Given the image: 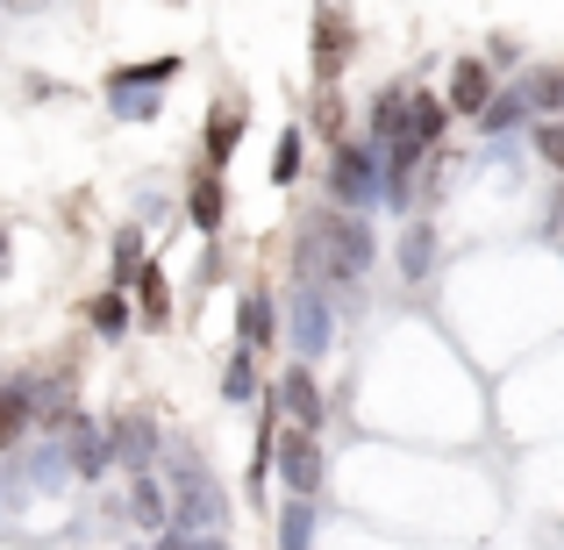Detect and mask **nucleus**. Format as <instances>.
<instances>
[{"mask_svg":"<svg viewBox=\"0 0 564 550\" xmlns=\"http://www.w3.org/2000/svg\"><path fill=\"white\" fill-rule=\"evenodd\" d=\"M129 522H137L143 537H158V529L172 522V494H165V479H158V465L137 472V486H129Z\"/></svg>","mask_w":564,"mask_h":550,"instance_id":"14","label":"nucleus"},{"mask_svg":"<svg viewBox=\"0 0 564 550\" xmlns=\"http://www.w3.org/2000/svg\"><path fill=\"white\" fill-rule=\"evenodd\" d=\"M443 100H451V115H479L494 100V65L486 57H457L451 79H443Z\"/></svg>","mask_w":564,"mask_h":550,"instance_id":"12","label":"nucleus"},{"mask_svg":"<svg viewBox=\"0 0 564 550\" xmlns=\"http://www.w3.org/2000/svg\"><path fill=\"white\" fill-rule=\"evenodd\" d=\"M379 265L372 222H358V207H322L315 229L301 236V279H329V287H358Z\"/></svg>","mask_w":564,"mask_h":550,"instance_id":"2","label":"nucleus"},{"mask_svg":"<svg viewBox=\"0 0 564 550\" xmlns=\"http://www.w3.org/2000/svg\"><path fill=\"white\" fill-rule=\"evenodd\" d=\"M329 201L336 207H372L379 201V143H336V158H329Z\"/></svg>","mask_w":564,"mask_h":550,"instance_id":"6","label":"nucleus"},{"mask_svg":"<svg viewBox=\"0 0 564 550\" xmlns=\"http://www.w3.org/2000/svg\"><path fill=\"white\" fill-rule=\"evenodd\" d=\"M36 414H43V379H8V386H0V457L29 436Z\"/></svg>","mask_w":564,"mask_h":550,"instance_id":"11","label":"nucleus"},{"mask_svg":"<svg viewBox=\"0 0 564 550\" xmlns=\"http://www.w3.org/2000/svg\"><path fill=\"white\" fill-rule=\"evenodd\" d=\"M272 400H279V414H286V422H301V429H322V422H329V393L315 386V371H307V358H293L286 371H279Z\"/></svg>","mask_w":564,"mask_h":550,"instance_id":"7","label":"nucleus"},{"mask_svg":"<svg viewBox=\"0 0 564 550\" xmlns=\"http://www.w3.org/2000/svg\"><path fill=\"white\" fill-rule=\"evenodd\" d=\"M243 129H250V115L243 108H215V115H207V129H200V143H207V165H229V158H236V143H243Z\"/></svg>","mask_w":564,"mask_h":550,"instance_id":"21","label":"nucleus"},{"mask_svg":"<svg viewBox=\"0 0 564 550\" xmlns=\"http://www.w3.org/2000/svg\"><path fill=\"white\" fill-rule=\"evenodd\" d=\"M186 222H193L200 236H221V222H229V193H221V172H215V165L193 180V193H186Z\"/></svg>","mask_w":564,"mask_h":550,"instance_id":"15","label":"nucleus"},{"mask_svg":"<svg viewBox=\"0 0 564 550\" xmlns=\"http://www.w3.org/2000/svg\"><path fill=\"white\" fill-rule=\"evenodd\" d=\"M8 250H14V244H8V222H0V272H8Z\"/></svg>","mask_w":564,"mask_h":550,"instance_id":"32","label":"nucleus"},{"mask_svg":"<svg viewBox=\"0 0 564 550\" xmlns=\"http://www.w3.org/2000/svg\"><path fill=\"white\" fill-rule=\"evenodd\" d=\"M129 287H137L143 322H158V330H165V322H172V287H165V265H158V258H143L137 272H129Z\"/></svg>","mask_w":564,"mask_h":550,"instance_id":"22","label":"nucleus"},{"mask_svg":"<svg viewBox=\"0 0 564 550\" xmlns=\"http://www.w3.org/2000/svg\"><path fill=\"white\" fill-rule=\"evenodd\" d=\"M65 479H72V457H65V443H57V436L29 443V486H43V494H51V486H65Z\"/></svg>","mask_w":564,"mask_h":550,"instance_id":"25","label":"nucleus"},{"mask_svg":"<svg viewBox=\"0 0 564 550\" xmlns=\"http://www.w3.org/2000/svg\"><path fill=\"white\" fill-rule=\"evenodd\" d=\"M486 65H494V72H508V65H522V51H514V43H508V36H500V43H494V51H486Z\"/></svg>","mask_w":564,"mask_h":550,"instance_id":"30","label":"nucleus"},{"mask_svg":"<svg viewBox=\"0 0 564 550\" xmlns=\"http://www.w3.org/2000/svg\"><path fill=\"white\" fill-rule=\"evenodd\" d=\"M272 472L286 479V494H322L329 486V451H322V429H279L272 443Z\"/></svg>","mask_w":564,"mask_h":550,"instance_id":"5","label":"nucleus"},{"mask_svg":"<svg viewBox=\"0 0 564 550\" xmlns=\"http://www.w3.org/2000/svg\"><path fill=\"white\" fill-rule=\"evenodd\" d=\"M279 322H286V344H293V358H329V344H336V308H329V293H322V279H301V287L286 293V308H279Z\"/></svg>","mask_w":564,"mask_h":550,"instance_id":"4","label":"nucleus"},{"mask_svg":"<svg viewBox=\"0 0 564 550\" xmlns=\"http://www.w3.org/2000/svg\"><path fill=\"white\" fill-rule=\"evenodd\" d=\"M471 122H479L486 137H514V129L529 122V108H522V94H514V86H494V100H486Z\"/></svg>","mask_w":564,"mask_h":550,"instance_id":"24","label":"nucleus"},{"mask_svg":"<svg viewBox=\"0 0 564 550\" xmlns=\"http://www.w3.org/2000/svg\"><path fill=\"white\" fill-rule=\"evenodd\" d=\"M443 129H451V100H443V94H422V86H414V94H408V137L436 151Z\"/></svg>","mask_w":564,"mask_h":550,"instance_id":"20","label":"nucleus"},{"mask_svg":"<svg viewBox=\"0 0 564 550\" xmlns=\"http://www.w3.org/2000/svg\"><path fill=\"white\" fill-rule=\"evenodd\" d=\"M236 344H243V351H272L279 344V301H272V287H250L243 293V308H236Z\"/></svg>","mask_w":564,"mask_h":550,"instance_id":"13","label":"nucleus"},{"mask_svg":"<svg viewBox=\"0 0 564 550\" xmlns=\"http://www.w3.org/2000/svg\"><path fill=\"white\" fill-rule=\"evenodd\" d=\"M108 443H115V465H122V472H151L158 457H165V436H158V422H151V414H137V408L108 422Z\"/></svg>","mask_w":564,"mask_h":550,"instance_id":"8","label":"nucleus"},{"mask_svg":"<svg viewBox=\"0 0 564 550\" xmlns=\"http://www.w3.org/2000/svg\"><path fill=\"white\" fill-rule=\"evenodd\" d=\"M386 137H408V86L372 100V143H386Z\"/></svg>","mask_w":564,"mask_h":550,"instance_id":"26","label":"nucleus"},{"mask_svg":"<svg viewBox=\"0 0 564 550\" xmlns=\"http://www.w3.org/2000/svg\"><path fill=\"white\" fill-rule=\"evenodd\" d=\"M551 236H564V180H557V201H551Z\"/></svg>","mask_w":564,"mask_h":550,"instance_id":"31","label":"nucleus"},{"mask_svg":"<svg viewBox=\"0 0 564 550\" xmlns=\"http://www.w3.org/2000/svg\"><path fill=\"white\" fill-rule=\"evenodd\" d=\"M221 400H229V408H250V400H264L258 351H243V344H236L229 358H221Z\"/></svg>","mask_w":564,"mask_h":550,"instance_id":"19","label":"nucleus"},{"mask_svg":"<svg viewBox=\"0 0 564 550\" xmlns=\"http://www.w3.org/2000/svg\"><path fill=\"white\" fill-rule=\"evenodd\" d=\"M180 79V57H143V65L108 72V115L115 122H158L165 115V86Z\"/></svg>","mask_w":564,"mask_h":550,"instance_id":"3","label":"nucleus"},{"mask_svg":"<svg viewBox=\"0 0 564 550\" xmlns=\"http://www.w3.org/2000/svg\"><path fill=\"white\" fill-rule=\"evenodd\" d=\"M514 94H522L529 122H536V115H564V65H529L522 79H514Z\"/></svg>","mask_w":564,"mask_h":550,"instance_id":"17","label":"nucleus"},{"mask_svg":"<svg viewBox=\"0 0 564 550\" xmlns=\"http://www.w3.org/2000/svg\"><path fill=\"white\" fill-rule=\"evenodd\" d=\"M86 322H94V336H100V344H122V336H129V287H108V293H94Z\"/></svg>","mask_w":564,"mask_h":550,"instance_id":"23","label":"nucleus"},{"mask_svg":"<svg viewBox=\"0 0 564 550\" xmlns=\"http://www.w3.org/2000/svg\"><path fill=\"white\" fill-rule=\"evenodd\" d=\"M350 57V22L336 8H315V79H336Z\"/></svg>","mask_w":564,"mask_h":550,"instance_id":"16","label":"nucleus"},{"mask_svg":"<svg viewBox=\"0 0 564 550\" xmlns=\"http://www.w3.org/2000/svg\"><path fill=\"white\" fill-rule=\"evenodd\" d=\"M0 8H8V0H0Z\"/></svg>","mask_w":564,"mask_h":550,"instance_id":"33","label":"nucleus"},{"mask_svg":"<svg viewBox=\"0 0 564 550\" xmlns=\"http://www.w3.org/2000/svg\"><path fill=\"white\" fill-rule=\"evenodd\" d=\"M529 143H536V158L564 180V115H536V137H529Z\"/></svg>","mask_w":564,"mask_h":550,"instance_id":"27","label":"nucleus"},{"mask_svg":"<svg viewBox=\"0 0 564 550\" xmlns=\"http://www.w3.org/2000/svg\"><path fill=\"white\" fill-rule=\"evenodd\" d=\"M293 180H301V129H286L272 151V186H293Z\"/></svg>","mask_w":564,"mask_h":550,"instance_id":"28","label":"nucleus"},{"mask_svg":"<svg viewBox=\"0 0 564 550\" xmlns=\"http://www.w3.org/2000/svg\"><path fill=\"white\" fill-rule=\"evenodd\" d=\"M436 258H443V236L436 222H408L393 244V265H400V287H429L436 279Z\"/></svg>","mask_w":564,"mask_h":550,"instance_id":"10","label":"nucleus"},{"mask_svg":"<svg viewBox=\"0 0 564 550\" xmlns=\"http://www.w3.org/2000/svg\"><path fill=\"white\" fill-rule=\"evenodd\" d=\"M158 465L172 472V479H165L172 522L158 529V543H165V550H193V543H221V537H229V494H221L215 465H207L193 443H172Z\"/></svg>","mask_w":564,"mask_h":550,"instance_id":"1","label":"nucleus"},{"mask_svg":"<svg viewBox=\"0 0 564 550\" xmlns=\"http://www.w3.org/2000/svg\"><path fill=\"white\" fill-rule=\"evenodd\" d=\"M137 265H143V229H115V287H129Z\"/></svg>","mask_w":564,"mask_h":550,"instance_id":"29","label":"nucleus"},{"mask_svg":"<svg viewBox=\"0 0 564 550\" xmlns=\"http://www.w3.org/2000/svg\"><path fill=\"white\" fill-rule=\"evenodd\" d=\"M65 457H72V479H108V472H115L108 422H86V414H72V422H65Z\"/></svg>","mask_w":564,"mask_h":550,"instance_id":"9","label":"nucleus"},{"mask_svg":"<svg viewBox=\"0 0 564 550\" xmlns=\"http://www.w3.org/2000/svg\"><path fill=\"white\" fill-rule=\"evenodd\" d=\"M322 537V515H315V494H293L286 508H279V522H272V543L279 550H307Z\"/></svg>","mask_w":564,"mask_h":550,"instance_id":"18","label":"nucleus"}]
</instances>
